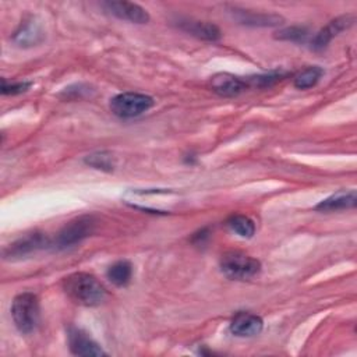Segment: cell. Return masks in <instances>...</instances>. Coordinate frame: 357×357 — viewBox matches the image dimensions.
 I'll return each instance as SVG.
<instances>
[{
    "mask_svg": "<svg viewBox=\"0 0 357 357\" xmlns=\"http://www.w3.org/2000/svg\"><path fill=\"white\" fill-rule=\"evenodd\" d=\"M63 289L74 303L85 307L99 305L106 297L103 284L93 275L85 272H75L64 278Z\"/></svg>",
    "mask_w": 357,
    "mask_h": 357,
    "instance_id": "obj_1",
    "label": "cell"
},
{
    "mask_svg": "<svg viewBox=\"0 0 357 357\" xmlns=\"http://www.w3.org/2000/svg\"><path fill=\"white\" fill-rule=\"evenodd\" d=\"M11 317L21 333H32L39 324V300L33 293L25 291L14 297Z\"/></svg>",
    "mask_w": 357,
    "mask_h": 357,
    "instance_id": "obj_2",
    "label": "cell"
},
{
    "mask_svg": "<svg viewBox=\"0 0 357 357\" xmlns=\"http://www.w3.org/2000/svg\"><path fill=\"white\" fill-rule=\"evenodd\" d=\"M96 220L91 215H84L70 220L56 236L52 245L57 250H64L81 243L84 238L91 236L95 230Z\"/></svg>",
    "mask_w": 357,
    "mask_h": 357,
    "instance_id": "obj_3",
    "label": "cell"
},
{
    "mask_svg": "<svg viewBox=\"0 0 357 357\" xmlns=\"http://www.w3.org/2000/svg\"><path fill=\"white\" fill-rule=\"evenodd\" d=\"M110 110L121 119L137 117L153 106V99L149 95L138 92H123L110 99Z\"/></svg>",
    "mask_w": 357,
    "mask_h": 357,
    "instance_id": "obj_4",
    "label": "cell"
},
{
    "mask_svg": "<svg viewBox=\"0 0 357 357\" xmlns=\"http://www.w3.org/2000/svg\"><path fill=\"white\" fill-rule=\"evenodd\" d=\"M220 269L230 279L245 280L255 276L259 272L261 264L258 259L244 252L230 251L222 257Z\"/></svg>",
    "mask_w": 357,
    "mask_h": 357,
    "instance_id": "obj_5",
    "label": "cell"
},
{
    "mask_svg": "<svg viewBox=\"0 0 357 357\" xmlns=\"http://www.w3.org/2000/svg\"><path fill=\"white\" fill-rule=\"evenodd\" d=\"M106 10L120 20H126L134 24H146L149 14L141 6L130 1H106L103 4Z\"/></svg>",
    "mask_w": 357,
    "mask_h": 357,
    "instance_id": "obj_6",
    "label": "cell"
},
{
    "mask_svg": "<svg viewBox=\"0 0 357 357\" xmlns=\"http://www.w3.org/2000/svg\"><path fill=\"white\" fill-rule=\"evenodd\" d=\"M67 336H68L70 350L75 356L89 357V356H103L105 354V351L100 349V346L78 328H70Z\"/></svg>",
    "mask_w": 357,
    "mask_h": 357,
    "instance_id": "obj_7",
    "label": "cell"
},
{
    "mask_svg": "<svg viewBox=\"0 0 357 357\" xmlns=\"http://www.w3.org/2000/svg\"><path fill=\"white\" fill-rule=\"evenodd\" d=\"M264 322L261 317L247 312V311H240L237 312L230 322V331L233 335L240 336V337H250L255 336L262 331Z\"/></svg>",
    "mask_w": 357,
    "mask_h": 357,
    "instance_id": "obj_8",
    "label": "cell"
},
{
    "mask_svg": "<svg viewBox=\"0 0 357 357\" xmlns=\"http://www.w3.org/2000/svg\"><path fill=\"white\" fill-rule=\"evenodd\" d=\"M50 245L49 240L40 234V233H32L28 234L20 240H17L15 243L10 244V247L7 250H4V257L6 258H15V257H24L28 255L31 252H35L43 247Z\"/></svg>",
    "mask_w": 357,
    "mask_h": 357,
    "instance_id": "obj_9",
    "label": "cell"
},
{
    "mask_svg": "<svg viewBox=\"0 0 357 357\" xmlns=\"http://www.w3.org/2000/svg\"><path fill=\"white\" fill-rule=\"evenodd\" d=\"M211 85L213 92L223 98H234L247 88L245 79H241L229 73H219L213 75L211 79Z\"/></svg>",
    "mask_w": 357,
    "mask_h": 357,
    "instance_id": "obj_10",
    "label": "cell"
},
{
    "mask_svg": "<svg viewBox=\"0 0 357 357\" xmlns=\"http://www.w3.org/2000/svg\"><path fill=\"white\" fill-rule=\"evenodd\" d=\"M354 22V17L353 15H343L339 18H335L333 21H331L326 26H324L311 40V49L314 50H322L324 47H326V45L332 40L333 36H336L339 32H342L343 29L349 28L351 24Z\"/></svg>",
    "mask_w": 357,
    "mask_h": 357,
    "instance_id": "obj_11",
    "label": "cell"
},
{
    "mask_svg": "<svg viewBox=\"0 0 357 357\" xmlns=\"http://www.w3.org/2000/svg\"><path fill=\"white\" fill-rule=\"evenodd\" d=\"M178 26L190 35L202 40H218L220 39V31L215 24L195 20H180Z\"/></svg>",
    "mask_w": 357,
    "mask_h": 357,
    "instance_id": "obj_12",
    "label": "cell"
},
{
    "mask_svg": "<svg viewBox=\"0 0 357 357\" xmlns=\"http://www.w3.org/2000/svg\"><path fill=\"white\" fill-rule=\"evenodd\" d=\"M357 202V195L354 190H342L337 191L335 194H332L331 197L325 198L324 201H321L315 209L321 211V212H332V211H340V209H349V208H354Z\"/></svg>",
    "mask_w": 357,
    "mask_h": 357,
    "instance_id": "obj_13",
    "label": "cell"
},
{
    "mask_svg": "<svg viewBox=\"0 0 357 357\" xmlns=\"http://www.w3.org/2000/svg\"><path fill=\"white\" fill-rule=\"evenodd\" d=\"M233 14L236 18L245 25H254V26H272L282 24L283 18L276 14H265V13H255L250 10H240L233 8Z\"/></svg>",
    "mask_w": 357,
    "mask_h": 357,
    "instance_id": "obj_14",
    "label": "cell"
},
{
    "mask_svg": "<svg viewBox=\"0 0 357 357\" xmlns=\"http://www.w3.org/2000/svg\"><path fill=\"white\" fill-rule=\"evenodd\" d=\"M107 279L114 284V286H126L131 280L132 276V266L128 261L121 259L114 264H112L106 272Z\"/></svg>",
    "mask_w": 357,
    "mask_h": 357,
    "instance_id": "obj_15",
    "label": "cell"
},
{
    "mask_svg": "<svg viewBox=\"0 0 357 357\" xmlns=\"http://www.w3.org/2000/svg\"><path fill=\"white\" fill-rule=\"evenodd\" d=\"M227 226L234 233H237L238 236L245 237V238L252 237V234L255 231L254 222L248 216H244V215H233V216H230L229 220H227Z\"/></svg>",
    "mask_w": 357,
    "mask_h": 357,
    "instance_id": "obj_16",
    "label": "cell"
},
{
    "mask_svg": "<svg viewBox=\"0 0 357 357\" xmlns=\"http://www.w3.org/2000/svg\"><path fill=\"white\" fill-rule=\"evenodd\" d=\"M322 74H324V70L321 67H318V66L308 67L294 78V86L298 89L311 88L319 81Z\"/></svg>",
    "mask_w": 357,
    "mask_h": 357,
    "instance_id": "obj_17",
    "label": "cell"
},
{
    "mask_svg": "<svg viewBox=\"0 0 357 357\" xmlns=\"http://www.w3.org/2000/svg\"><path fill=\"white\" fill-rule=\"evenodd\" d=\"M286 74L282 73V71H272L269 74H262V75H257V77H251L248 78L245 82H247V86H261V88H265V86H271L273 84H276L278 81L283 79Z\"/></svg>",
    "mask_w": 357,
    "mask_h": 357,
    "instance_id": "obj_18",
    "label": "cell"
},
{
    "mask_svg": "<svg viewBox=\"0 0 357 357\" xmlns=\"http://www.w3.org/2000/svg\"><path fill=\"white\" fill-rule=\"evenodd\" d=\"M308 36V31L304 26H289L278 32L275 35L276 39L282 40H290V42H304Z\"/></svg>",
    "mask_w": 357,
    "mask_h": 357,
    "instance_id": "obj_19",
    "label": "cell"
},
{
    "mask_svg": "<svg viewBox=\"0 0 357 357\" xmlns=\"http://www.w3.org/2000/svg\"><path fill=\"white\" fill-rule=\"evenodd\" d=\"M39 31L38 28L33 25V24H28L25 25L24 28L21 26V29L18 32H15V36H14V40L17 43H20L21 46L22 45H32V43H36L38 42V36H39Z\"/></svg>",
    "mask_w": 357,
    "mask_h": 357,
    "instance_id": "obj_20",
    "label": "cell"
},
{
    "mask_svg": "<svg viewBox=\"0 0 357 357\" xmlns=\"http://www.w3.org/2000/svg\"><path fill=\"white\" fill-rule=\"evenodd\" d=\"M85 162L91 166H93L95 169H113V163H112V156L107 153H96V155H91L85 159Z\"/></svg>",
    "mask_w": 357,
    "mask_h": 357,
    "instance_id": "obj_21",
    "label": "cell"
},
{
    "mask_svg": "<svg viewBox=\"0 0 357 357\" xmlns=\"http://www.w3.org/2000/svg\"><path fill=\"white\" fill-rule=\"evenodd\" d=\"M31 85H32V84H31V82H26V81L7 84V82L3 79V81H1V93H3V95H18V93H22V92L28 91Z\"/></svg>",
    "mask_w": 357,
    "mask_h": 357,
    "instance_id": "obj_22",
    "label": "cell"
}]
</instances>
